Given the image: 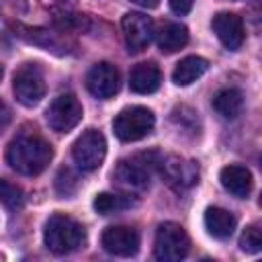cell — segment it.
Masks as SVG:
<instances>
[{
	"label": "cell",
	"instance_id": "cell-8",
	"mask_svg": "<svg viewBox=\"0 0 262 262\" xmlns=\"http://www.w3.org/2000/svg\"><path fill=\"white\" fill-rule=\"evenodd\" d=\"M82 104L78 102V98L70 92L59 94L51 100V104L47 106V123L53 131L57 133H68L72 131L80 121H82Z\"/></svg>",
	"mask_w": 262,
	"mask_h": 262
},
{
	"label": "cell",
	"instance_id": "cell-16",
	"mask_svg": "<svg viewBox=\"0 0 262 262\" xmlns=\"http://www.w3.org/2000/svg\"><path fill=\"white\" fill-rule=\"evenodd\" d=\"M156 43L162 53H174L188 43V29L180 23H164L156 33Z\"/></svg>",
	"mask_w": 262,
	"mask_h": 262
},
{
	"label": "cell",
	"instance_id": "cell-5",
	"mask_svg": "<svg viewBox=\"0 0 262 262\" xmlns=\"http://www.w3.org/2000/svg\"><path fill=\"white\" fill-rule=\"evenodd\" d=\"M156 117L145 106H127L113 119V131L121 141H137L151 133Z\"/></svg>",
	"mask_w": 262,
	"mask_h": 262
},
{
	"label": "cell",
	"instance_id": "cell-20",
	"mask_svg": "<svg viewBox=\"0 0 262 262\" xmlns=\"http://www.w3.org/2000/svg\"><path fill=\"white\" fill-rule=\"evenodd\" d=\"M0 203L10 209V211H16L25 205V194H23V188L10 180H0Z\"/></svg>",
	"mask_w": 262,
	"mask_h": 262
},
{
	"label": "cell",
	"instance_id": "cell-13",
	"mask_svg": "<svg viewBox=\"0 0 262 262\" xmlns=\"http://www.w3.org/2000/svg\"><path fill=\"white\" fill-rule=\"evenodd\" d=\"M213 33L217 35V39L223 43V47H227L229 51H235L242 47L244 43V23L237 14L233 12H219L213 16Z\"/></svg>",
	"mask_w": 262,
	"mask_h": 262
},
{
	"label": "cell",
	"instance_id": "cell-2",
	"mask_svg": "<svg viewBox=\"0 0 262 262\" xmlns=\"http://www.w3.org/2000/svg\"><path fill=\"white\" fill-rule=\"evenodd\" d=\"M43 239H45V246L53 254L63 256V254H70V252L78 250L84 244L86 231L76 219H72L68 215H61V213H55L45 223Z\"/></svg>",
	"mask_w": 262,
	"mask_h": 262
},
{
	"label": "cell",
	"instance_id": "cell-11",
	"mask_svg": "<svg viewBox=\"0 0 262 262\" xmlns=\"http://www.w3.org/2000/svg\"><path fill=\"white\" fill-rule=\"evenodd\" d=\"M121 27H123L125 43L131 53L143 51L154 37V23L147 14L141 12H127L121 20Z\"/></svg>",
	"mask_w": 262,
	"mask_h": 262
},
{
	"label": "cell",
	"instance_id": "cell-14",
	"mask_svg": "<svg viewBox=\"0 0 262 262\" xmlns=\"http://www.w3.org/2000/svg\"><path fill=\"white\" fill-rule=\"evenodd\" d=\"M219 180H221L223 188L237 199H246L252 192V184H254L252 172L246 166H237V164H229V166L221 168Z\"/></svg>",
	"mask_w": 262,
	"mask_h": 262
},
{
	"label": "cell",
	"instance_id": "cell-25",
	"mask_svg": "<svg viewBox=\"0 0 262 262\" xmlns=\"http://www.w3.org/2000/svg\"><path fill=\"white\" fill-rule=\"evenodd\" d=\"M10 119H12V113H10L8 104L4 100H0V131L10 123Z\"/></svg>",
	"mask_w": 262,
	"mask_h": 262
},
{
	"label": "cell",
	"instance_id": "cell-9",
	"mask_svg": "<svg viewBox=\"0 0 262 262\" xmlns=\"http://www.w3.org/2000/svg\"><path fill=\"white\" fill-rule=\"evenodd\" d=\"M160 166L166 184L172 186L176 192L188 190L199 182V166L192 160H184L180 156H168Z\"/></svg>",
	"mask_w": 262,
	"mask_h": 262
},
{
	"label": "cell",
	"instance_id": "cell-7",
	"mask_svg": "<svg viewBox=\"0 0 262 262\" xmlns=\"http://www.w3.org/2000/svg\"><path fill=\"white\" fill-rule=\"evenodd\" d=\"M14 96L25 106H37L45 96V78L35 63H25L16 70L12 80Z\"/></svg>",
	"mask_w": 262,
	"mask_h": 262
},
{
	"label": "cell",
	"instance_id": "cell-17",
	"mask_svg": "<svg viewBox=\"0 0 262 262\" xmlns=\"http://www.w3.org/2000/svg\"><path fill=\"white\" fill-rule=\"evenodd\" d=\"M235 223L237 221H235L233 213H229V211H225L221 207H209L205 211V227L217 239L229 237L233 233V229H235Z\"/></svg>",
	"mask_w": 262,
	"mask_h": 262
},
{
	"label": "cell",
	"instance_id": "cell-1",
	"mask_svg": "<svg viewBox=\"0 0 262 262\" xmlns=\"http://www.w3.org/2000/svg\"><path fill=\"white\" fill-rule=\"evenodd\" d=\"M53 158V147L37 133H23L14 137L6 149V160L12 170L25 176L41 174Z\"/></svg>",
	"mask_w": 262,
	"mask_h": 262
},
{
	"label": "cell",
	"instance_id": "cell-22",
	"mask_svg": "<svg viewBox=\"0 0 262 262\" xmlns=\"http://www.w3.org/2000/svg\"><path fill=\"white\" fill-rule=\"evenodd\" d=\"M239 248L248 254H258L262 250V231L258 225H248L239 237Z\"/></svg>",
	"mask_w": 262,
	"mask_h": 262
},
{
	"label": "cell",
	"instance_id": "cell-21",
	"mask_svg": "<svg viewBox=\"0 0 262 262\" xmlns=\"http://www.w3.org/2000/svg\"><path fill=\"white\" fill-rule=\"evenodd\" d=\"M92 207H94V211L100 213V215H111V213L123 209V207H125V201H123V196H119V194L100 192V194L94 196Z\"/></svg>",
	"mask_w": 262,
	"mask_h": 262
},
{
	"label": "cell",
	"instance_id": "cell-18",
	"mask_svg": "<svg viewBox=\"0 0 262 262\" xmlns=\"http://www.w3.org/2000/svg\"><path fill=\"white\" fill-rule=\"evenodd\" d=\"M207 68H209L207 59H203L199 55H188L176 63V68L172 72V80L178 86H188L194 80H199L207 72Z\"/></svg>",
	"mask_w": 262,
	"mask_h": 262
},
{
	"label": "cell",
	"instance_id": "cell-19",
	"mask_svg": "<svg viewBox=\"0 0 262 262\" xmlns=\"http://www.w3.org/2000/svg\"><path fill=\"white\" fill-rule=\"evenodd\" d=\"M213 108L223 119H235L244 108V94L237 88H223L215 94Z\"/></svg>",
	"mask_w": 262,
	"mask_h": 262
},
{
	"label": "cell",
	"instance_id": "cell-26",
	"mask_svg": "<svg viewBox=\"0 0 262 262\" xmlns=\"http://www.w3.org/2000/svg\"><path fill=\"white\" fill-rule=\"evenodd\" d=\"M131 2H135L137 6H143V8H156L160 4V0H131Z\"/></svg>",
	"mask_w": 262,
	"mask_h": 262
},
{
	"label": "cell",
	"instance_id": "cell-10",
	"mask_svg": "<svg viewBox=\"0 0 262 262\" xmlns=\"http://www.w3.org/2000/svg\"><path fill=\"white\" fill-rule=\"evenodd\" d=\"M86 86L92 96L106 100L119 92V86H121L119 70L108 61H98L90 68V72L86 76Z\"/></svg>",
	"mask_w": 262,
	"mask_h": 262
},
{
	"label": "cell",
	"instance_id": "cell-12",
	"mask_svg": "<svg viewBox=\"0 0 262 262\" xmlns=\"http://www.w3.org/2000/svg\"><path fill=\"white\" fill-rule=\"evenodd\" d=\"M102 248L113 254V256H121V258H129L133 254H137L139 250V235L135 229L125 227V225H111L102 231Z\"/></svg>",
	"mask_w": 262,
	"mask_h": 262
},
{
	"label": "cell",
	"instance_id": "cell-15",
	"mask_svg": "<svg viewBox=\"0 0 262 262\" xmlns=\"http://www.w3.org/2000/svg\"><path fill=\"white\" fill-rule=\"evenodd\" d=\"M160 82H162V74L156 63H137L129 76V86L137 94L156 92L160 88Z\"/></svg>",
	"mask_w": 262,
	"mask_h": 262
},
{
	"label": "cell",
	"instance_id": "cell-6",
	"mask_svg": "<svg viewBox=\"0 0 262 262\" xmlns=\"http://www.w3.org/2000/svg\"><path fill=\"white\" fill-rule=\"evenodd\" d=\"M106 156V139L98 129H86L72 145V158L84 172L96 170Z\"/></svg>",
	"mask_w": 262,
	"mask_h": 262
},
{
	"label": "cell",
	"instance_id": "cell-24",
	"mask_svg": "<svg viewBox=\"0 0 262 262\" xmlns=\"http://www.w3.org/2000/svg\"><path fill=\"white\" fill-rule=\"evenodd\" d=\"M192 4H194V0H170V8H172L176 14H180V16L188 14L190 8H192Z\"/></svg>",
	"mask_w": 262,
	"mask_h": 262
},
{
	"label": "cell",
	"instance_id": "cell-3",
	"mask_svg": "<svg viewBox=\"0 0 262 262\" xmlns=\"http://www.w3.org/2000/svg\"><path fill=\"white\" fill-rule=\"evenodd\" d=\"M156 154H137L129 160H121L113 172V180L119 188L127 192H141L149 186L151 170L158 162H154Z\"/></svg>",
	"mask_w": 262,
	"mask_h": 262
},
{
	"label": "cell",
	"instance_id": "cell-4",
	"mask_svg": "<svg viewBox=\"0 0 262 262\" xmlns=\"http://www.w3.org/2000/svg\"><path fill=\"white\" fill-rule=\"evenodd\" d=\"M190 250V239L182 225L174 221H164L156 229L154 239V256L162 262H178Z\"/></svg>",
	"mask_w": 262,
	"mask_h": 262
},
{
	"label": "cell",
	"instance_id": "cell-23",
	"mask_svg": "<svg viewBox=\"0 0 262 262\" xmlns=\"http://www.w3.org/2000/svg\"><path fill=\"white\" fill-rule=\"evenodd\" d=\"M55 188H57L59 194L68 196V194H72L78 188V178L72 174V170L63 168V170H59V174L55 178Z\"/></svg>",
	"mask_w": 262,
	"mask_h": 262
},
{
	"label": "cell",
	"instance_id": "cell-27",
	"mask_svg": "<svg viewBox=\"0 0 262 262\" xmlns=\"http://www.w3.org/2000/svg\"><path fill=\"white\" fill-rule=\"evenodd\" d=\"M0 78H2V66H0Z\"/></svg>",
	"mask_w": 262,
	"mask_h": 262
}]
</instances>
